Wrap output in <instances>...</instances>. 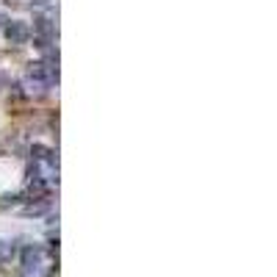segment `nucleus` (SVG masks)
Wrapping results in <instances>:
<instances>
[{
	"mask_svg": "<svg viewBox=\"0 0 277 277\" xmlns=\"http://www.w3.org/2000/svg\"><path fill=\"white\" fill-rule=\"evenodd\" d=\"M42 261H45V250H42V247H28V250L22 252V266H25V277L36 274L39 269H42Z\"/></svg>",
	"mask_w": 277,
	"mask_h": 277,
	"instance_id": "f257e3e1",
	"label": "nucleus"
},
{
	"mask_svg": "<svg viewBox=\"0 0 277 277\" xmlns=\"http://www.w3.org/2000/svg\"><path fill=\"white\" fill-rule=\"evenodd\" d=\"M28 75H31L33 81H39V84H53L58 75V69L53 67V64H45V61H36L31 64V69H28Z\"/></svg>",
	"mask_w": 277,
	"mask_h": 277,
	"instance_id": "f03ea898",
	"label": "nucleus"
},
{
	"mask_svg": "<svg viewBox=\"0 0 277 277\" xmlns=\"http://www.w3.org/2000/svg\"><path fill=\"white\" fill-rule=\"evenodd\" d=\"M6 36H9L11 45H22V42H28L31 31H28L25 22H9V28H6Z\"/></svg>",
	"mask_w": 277,
	"mask_h": 277,
	"instance_id": "7ed1b4c3",
	"label": "nucleus"
},
{
	"mask_svg": "<svg viewBox=\"0 0 277 277\" xmlns=\"http://www.w3.org/2000/svg\"><path fill=\"white\" fill-rule=\"evenodd\" d=\"M31 155H33V161H36V164H56V158H53V152L50 150H47V147H33V150H31Z\"/></svg>",
	"mask_w": 277,
	"mask_h": 277,
	"instance_id": "20e7f679",
	"label": "nucleus"
},
{
	"mask_svg": "<svg viewBox=\"0 0 277 277\" xmlns=\"http://www.w3.org/2000/svg\"><path fill=\"white\" fill-rule=\"evenodd\" d=\"M33 31H36V36H42V39H53V25H50V20H45V17H39L36 20V25H33Z\"/></svg>",
	"mask_w": 277,
	"mask_h": 277,
	"instance_id": "39448f33",
	"label": "nucleus"
},
{
	"mask_svg": "<svg viewBox=\"0 0 277 277\" xmlns=\"http://www.w3.org/2000/svg\"><path fill=\"white\" fill-rule=\"evenodd\" d=\"M11 255H14V244L11 241H0V263L11 261Z\"/></svg>",
	"mask_w": 277,
	"mask_h": 277,
	"instance_id": "423d86ee",
	"label": "nucleus"
}]
</instances>
